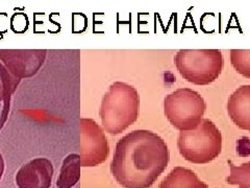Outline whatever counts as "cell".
Segmentation results:
<instances>
[{"label":"cell","instance_id":"6da1fadb","mask_svg":"<svg viewBox=\"0 0 250 188\" xmlns=\"http://www.w3.org/2000/svg\"><path fill=\"white\" fill-rule=\"evenodd\" d=\"M169 160V148L162 137L151 131L137 130L117 142L111 171L125 188H149L166 169Z\"/></svg>","mask_w":250,"mask_h":188},{"label":"cell","instance_id":"7a4b0ae2","mask_svg":"<svg viewBox=\"0 0 250 188\" xmlns=\"http://www.w3.org/2000/svg\"><path fill=\"white\" fill-rule=\"evenodd\" d=\"M140 96L134 86L115 82L109 86L100 105L104 129L112 135L120 134L136 122L139 116Z\"/></svg>","mask_w":250,"mask_h":188},{"label":"cell","instance_id":"3957f363","mask_svg":"<svg viewBox=\"0 0 250 188\" xmlns=\"http://www.w3.org/2000/svg\"><path fill=\"white\" fill-rule=\"evenodd\" d=\"M177 146L181 155L191 163L212 162L222 150V135L217 125L202 118L196 128L179 133Z\"/></svg>","mask_w":250,"mask_h":188},{"label":"cell","instance_id":"277c9868","mask_svg":"<svg viewBox=\"0 0 250 188\" xmlns=\"http://www.w3.org/2000/svg\"><path fill=\"white\" fill-rule=\"evenodd\" d=\"M174 63L185 80L197 86L215 82L224 66L219 49H181L175 54Z\"/></svg>","mask_w":250,"mask_h":188},{"label":"cell","instance_id":"5b68a950","mask_svg":"<svg viewBox=\"0 0 250 188\" xmlns=\"http://www.w3.org/2000/svg\"><path fill=\"white\" fill-rule=\"evenodd\" d=\"M207 104L198 92L191 88H179L164 99L166 118L179 131H189L202 120Z\"/></svg>","mask_w":250,"mask_h":188},{"label":"cell","instance_id":"8992f818","mask_svg":"<svg viewBox=\"0 0 250 188\" xmlns=\"http://www.w3.org/2000/svg\"><path fill=\"white\" fill-rule=\"evenodd\" d=\"M108 141L103 128L91 118L81 119V164L97 166L108 157Z\"/></svg>","mask_w":250,"mask_h":188},{"label":"cell","instance_id":"52a82bcc","mask_svg":"<svg viewBox=\"0 0 250 188\" xmlns=\"http://www.w3.org/2000/svg\"><path fill=\"white\" fill-rule=\"evenodd\" d=\"M45 49H0V61L13 76L31 77L40 70L46 59Z\"/></svg>","mask_w":250,"mask_h":188},{"label":"cell","instance_id":"ba28073f","mask_svg":"<svg viewBox=\"0 0 250 188\" xmlns=\"http://www.w3.org/2000/svg\"><path fill=\"white\" fill-rule=\"evenodd\" d=\"M53 165L46 158H36L23 165L16 175L19 188H50L53 177Z\"/></svg>","mask_w":250,"mask_h":188},{"label":"cell","instance_id":"9c48e42d","mask_svg":"<svg viewBox=\"0 0 250 188\" xmlns=\"http://www.w3.org/2000/svg\"><path fill=\"white\" fill-rule=\"evenodd\" d=\"M228 112L241 130L250 132V85L239 87L229 98Z\"/></svg>","mask_w":250,"mask_h":188},{"label":"cell","instance_id":"30bf717a","mask_svg":"<svg viewBox=\"0 0 250 188\" xmlns=\"http://www.w3.org/2000/svg\"><path fill=\"white\" fill-rule=\"evenodd\" d=\"M160 188H208L192 169L177 166L161 182Z\"/></svg>","mask_w":250,"mask_h":188},{"label":"cell","instance_id":"8fae6325","mask_svg":"<svg viewBox=\"0 0 250 188\" xmlns=\"http://www.w3.org/2000/svg\"><path fill=\"white\" fill-rule=\"evenodd\" d=\"M20 80L13 76L7 69L0 63V101L3 103V109L0 116V130L4 125L7 115L10 112V105H11V97L13 93L17 89Z\"/></svg>","mask_w":250,"mask_h":188},{"label":"cell","instance_id":"7c38bea8","mask_svg":"<svg viewBox=\"0 0 250 188\" xmlns=\"http://www.w3.org/2000/svg\"><path fill=\"white\" fill-rule=\"evenodd\" d=\"M81 156L70 154L62 161L60 175L57 181L59 188H72L81 178Z\"/></svg>","mask_w":250,"mask_h":188},{"label":"cell","instance_id":"4fadbf2b","mask_svg":"<svg viewBox=\"0 0 250 188\" xmlns=\"http://www.w3.org/2000/svg\"><path fill=\"white\" fill-rule=\"evenodd\" d=\"M230 174L226 178V182L230 185H238L239 188H250V161L233 165L229 161Z\"/></svg>","mask_w":250,"mask_h":188},{"label":"cell","instance_id":"5bb4252c","mask_svg":"<svg viewBox=\"0 0 250 188\" xmlns=\"http://www.w3.org/2000/svg\"><path fill=\"white\" fill-rule=\"evenodd\" d=\"M230 63L238 73L250 78V49H231Z\"/></svg>","mask_w":250,"mask_h":188},{"label":"cell","instance_id":"9a60e30c","mask_svg":"<svg viewBox=\"0 0 250 188\" xmlns=\"http://www.w3.org/2000/svg\"><path fill=\"white\" fill-rule=\"evenodd\" d=\"M237 153L240 157L250 156V138L245 136L237 141Z\"/></svg>","mask_w":250,"mask_h":188},{"label":"cell","instance_id":"2e32d148","mask_svg":"<svg viewBox=\"0 0 250 188\" xmlns=\"http://www.w3.org/2000/svg\"><path fill=\"white\" fill-rule=\"evenodd\" d=\"M3 171H4V160L2 155L0 154V180H1L3 176Z\"/></svg>","mask_w":250,"mask_h":188}]
</instances>
